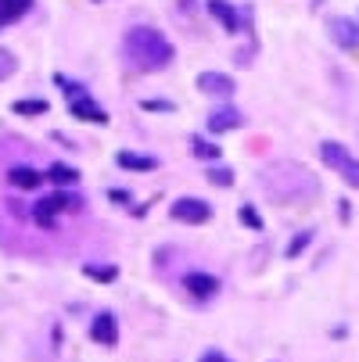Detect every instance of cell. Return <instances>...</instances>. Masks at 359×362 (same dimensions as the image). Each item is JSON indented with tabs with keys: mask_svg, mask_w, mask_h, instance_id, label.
<instances>
[{
	"mask_svg": "<svg viewBox=\"0 0 359 362\" xmlns=\"http://www.w3.org/2000/svg\"><path fill=\"white\" fill-rule=\"evenodd\" d=\"M126 54L137 69L144 72H159L173 62V43L159 33V29H147V25H137L130 29L126 36Z\"/></svg>",
	"mask_w": 359,
	"mask_h": 362,
	"instance_id": "cell-1",
	"label": "cell"
},
{
	"mask_svg": "<svg viewBox=\"0 0 359 362\" xmlns=\"http://www.w3.org/2000/svg\"><path fill=\"white\" fill-rule=\"evenodd\" d=\"M320 158H324V165L334 169L348 187L359 190V158H355L348 147H341V144H334V140H324V144H320Z\"/></svg>",
	"mask_w": 359,
	"mask_h": 362,
	"instance_id": "cell-2",
	"label": "cell"
},
{
	"mask_svg": "<svg viewBox=\"0 0 359 362\" xmlns=\"http://www.w3.org/2000/svg\"><path fill=\"white\" fill-rule=\"evenodd\" d=\"M173 219H180V223H209L212 209H209V201H201V197H180L173 204Z\"/></svg>",
	"mask_w": 359,
	"mask_h": 362,
	"instance_id": "cell-3",
	"label": "cell"
},
{
	"mask_svg": "<svg viewBox=\"0 0 359 362\" xmlns=\"http://www.w3.org/2000/svg\"><path fill=\"white\" fill-rule=\"evenodd\" d=\"M183 291H190V298L209 301V298L220 291V280H216L212 273H187V276H183Z\"/></svg>",
	"mask_w": 359,
	"mask_h": 362,
	"instance_id": "cell-4",
	"label": "cell"
},
{
	"mask_svg": "<svg viewBox=\"0 0 359 362\" xmlns=\"http://www.w3.org/2000/svg\"><path fill=\"white\" fill-rule=\"evenodd\" d=\"M72 115H76V119H83V122H97V126H105V122H108L105 108H101V105H97V100H93L90 93H79V97H72Z\"/></svg>",
	"mask_w": 359,
	"mask_h": 362,
	"instance_id": "cell-5",
	"label": "cell"
},
{
	"mask_svg": "<svg viewBox=\"0 0 359 362\" xmlns=\"http://www.w3.org/2000/svg\"><path fill=\"white\" fill-rule=\"evenodd\" d=\"M198 90H201V93H212V97H230L237 86H234V79L223 76V72H201V76H198Z\"/></svg>",
	"mask_w": 359,
	"mask_h": 362,
	"instance_id": "cell-6",
	"label": "cell"
},
{
	"mask_svg": "<svg viewBox=\"0 0 359 362\" xmlns=\"http://www.w3.org/2000/svg\"><path fill=\"white\" fill-rule=\"evenodd\" d=\"M331 36L345 50H359V22H352V18H331Z\"/></svg>",
	"mask_w": 359,
	"mask_h": 362,
	"instance_id": "cell-7",
	"label": "cell"
},
{
	"mask_svg": "<svg viewBox=\"0 0 359 362\" xmlns=\"http://www.w3.org/2000/svg\"><path fill=\"white\" fill-rule=\"evenodd\" d=\"M90 337L97 344H115L119 341V327H115V316L112 313H101L93 323H90Z\"/></svg>",
	"mask_w": 359,
	"mask_h": 362,
	"instance_id": "cell-8",
	"label": "cell"
},
{
	"mask_svg": "<svg viewBox=\"0 0 359 362\" xmlns=\"http://www.w3.org/2000/svg\"><path fill=\"white\" fill-rule=\"evenodd\" d=\"M244 119H241V112L237 108H216L212 115H209V129L212 133H227V129H237Z\"/></svg>",
	"mask_w": 359,
	"mask_h": 362,
	"instance_id": "cell-9",
	"label": "cell"
},
{
	"mask_svg": "<svg viewBox=\"0 0 359 362\" xmlns=\"http://www.w3.org/2000/svg\"><path fill=\"white\" fill-rule=\"evenodd\" d=\"M8 180H11V187H18V190H36V187L43 183V176H40L36 169H29V165H15V169L8 173Z\"/></svg>",
	"mask_w": 359,
	"mask_h": 362,
	"instance_id": "cell-10",
	"label": "cell"
},
{
	"mask_svg": "<svg viewBox=\"0 0 359 362\" xmlns=\"http://www.w3.org/2000/svg\"><path fill=\"white\" fill-rule=\"evenodd\" d=\"M209 11L223 22V29L227 33H237V25H241V18H237V11H234V4H227V0H209Z\"/></svg>",
	"mask_w": 359,
	"mask_h": 362,
	"instance_id": "cell-11",
	"label": "cell"
},
{
	"mask_svg": "<svg viewBox=\"0 0 359 362\" xmlns=\"http://www.w3.org/2000/svg\"><path fill=\"white\" fill-rule=\"evenodd\" d=\"M115 162L122 165V169H133V173H147V169H155L159 162L151 158V154H130V151H119L115 154Z\"/></svg>",
	"mask_w": 359,
	"mask_h": 362,
	"instance_id": "cell-12",
	"label": "cell"
},
{
	"mask_svg": "<svg viewBox=\"0 0 359 362\" xmlns=\"http://www.w3.org/2000/svg\"><path fill=\"white\" fill-rule=\"evenodd\" d=\"M33 8V0H0V22H15Z\"/></svg>",
	"mask_w": 359,
	"mask_h": 362,
	"instance_id": "cell-13",
	"label": "cell"
},
{
	"mask_svg": "<svg viewBox=\"0 0 359 362\" xmlns=\"http://www.w3.org/2000/svg\"><path fill=\"white\" fill-rule=\"evenodd\" d=\"M47 180H50V183H58V187H72V183L79 180V173H76L72 165H62V162H55V165L47 169Z\"/></svg>",
	"mask_w": 359,
	"mask_h": 362,
	"instance_id": "cell-14",
	"label": "cell"
},
{
	"mask_svg": "<svg viewBox=\"0 0 359 362\" xmlns=\"http://www.w3.org/2000/svg\"><path fill=\"white\" fill-rule=\"evenodd\" d=\"M190 147H194L198 158H220V147H216V144H205L201 136H194V140H190Z\"/></svg>",
	"mask_w": 359,
	"mask_h": 362,
	"instance_id": "cell-15",
	"label": "cell"
},
{
	"mask_svg": "<svg viewBox=\"0 0 359 362\" xmlns=\"http://www.w3.org/2000/svg\"><path fill=\"white\" fill-rule=\"evenodd\" d=\"M15 112H18V115H43V112H47V100H18Z\"/></svg>",
	"mask_w": 359,
	"mask_h": 362,
	"instance_id": "cell-16",
	"label": "cell"
},
{
	"mask_svg": "<svg viewBox=\"0 0 359 362\" xmlns=\"http://www.w3.org/2000/svg\"><path fill=\"white\" fill-rule=\"evenodd\" d=\"M209 180H212L216 187H230V183H234V173H230V169H212Z\"/></svg>",
	"mask_w": 359,
	"mask_h": 362,
	"instance_id": "cell-17",
	"label": "cell"
},
{
	"mask_svg": "<svg viewBox=\"0 0 359 362\" xmlns=\"http://www.w3.org/2000/svg\"><path fill=\"white\" fill-rule=\"evenodd\" d=\"M309 240H313V233H309V230H305V233H298V237H295V240L287 244V255L295 258V255H298V251H302L305 244H309Z\"/></svg>",
	"mask_w": 359,
	"mask_h": 362,
	"instance_id": "cell-18",
	"label": "cell"
},
{
	"mask_svg": "<svg viewBox=\"0 0 359 362\" xmlns=\"http://www.w3.org/2000/svg\"><path fill=\"white\" fill-rule=\"evenodd\" d=\"M15 72V58L8 54V50H0V79H8Z\"/></svg>",
	"mask_w": 359,
	"mask_h": 362,
	"instance_id": "cell-19",
	"label": "cell"
},
{
	"mask_svg": "<svg viewBox=\"0 0 359 362\" xmlns=\"http://www.w3.org/2000/svg\"><path fill=\"white\" fill-rule=\"evenodd\" d=\"M83 273H86V276H97V280H112V276H115V269H112V266H108V269H93V266H86Z\"/></svg>",
	"mask_w": 359,
	"mask_h": 362,
	"instance_id": "cell-20",
	"label": "cell"
},
{
	"mask_svg": "<svg viewBox=\"0 0 359 362\" xmlns=\"http://www.w3.org/2000/svg\"><path fill=\"white\" fill-rule=\"evenodd\" d=\"M241 219H244L248 226H255V230H263V219H259V216H255L251 209H241Z\"/></svg>",
	"mask_w": 359,
	"mask_h": 362,
	"instance_id": "cell-21",
	"label": "cell"
},
{
	"mask_svg": "<svg viewBox=\"0 0 359 362\" xmlns=\"http://www.w3.org/2000/svg\"><path fill=\"white\" fill-rule=\"evenodd\" d=\"M201 362H230V358H227L223 351H205V355H201Z\"/></svg>",
	"mask_w": 359,
	"mask_h": 362,
	"instance_id": "cell-22",
	"label": "cell"
}]
</instances>
